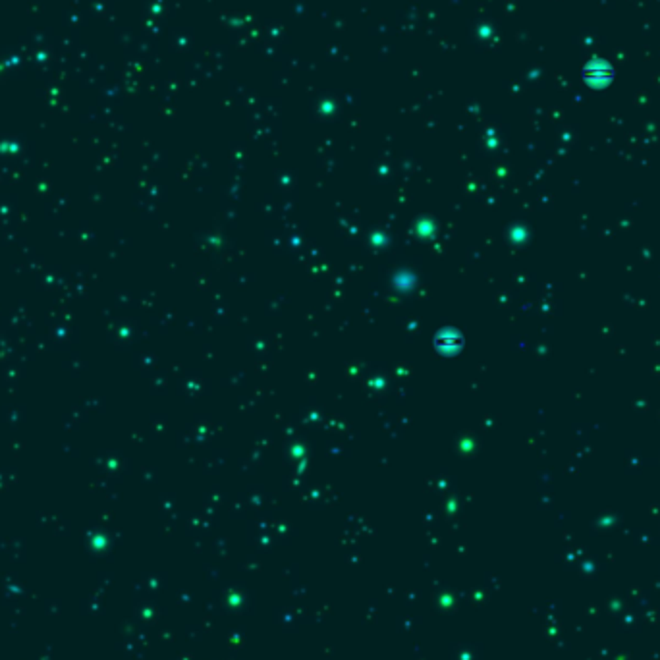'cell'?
<instances>
[{
	"label": "cell",
	"mask_w": 660,
	"mask_h": 660,
	"mask_svg": "<svg viewBox=\"0 0 660 660\" xmlns=\"http://www.w3.org/2000/svg\"><path fill=\"white\" fill-rule=\"evenodd\" d=\"M614 80V68L607 60H591L583 68V81L591 87H607Z\"/></svg>",
	"instance_id": "cell-1"
}]
</instances>
